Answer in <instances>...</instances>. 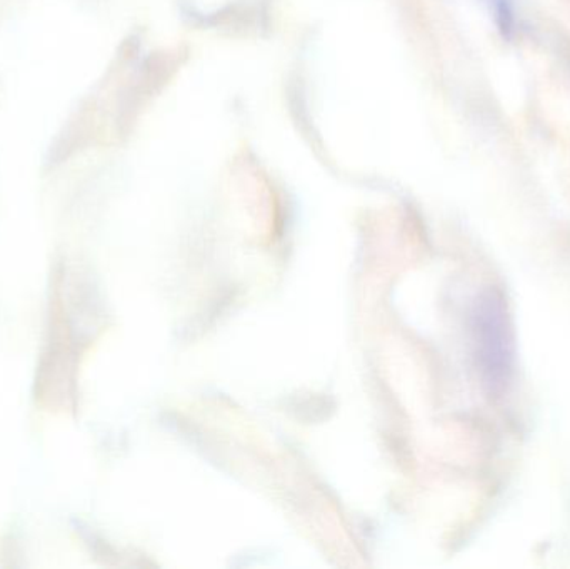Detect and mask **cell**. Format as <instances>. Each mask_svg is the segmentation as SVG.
Returning <instances> with one entry per match:
<instances>
[{"mask_svg":"<svg viewBox=\"0 0 570 569\" xmlns=\"http://www.w3.org/2000/svg\"><path fill=\"white\" fill-rule=\"evenodd\" d=\"M469 326L482 386L492 396H501L514 376L515 333L508 301L498 287L475 297Z\"/></svg>","mask_w":570,"mask_h":569,"instance_id":"6da1fadb","label":"cell"}]
</instances>
